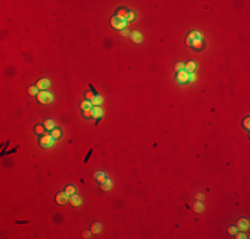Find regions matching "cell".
<instances>
[{
	"label": "cell",
	"mask_w": 250,
	"mask_h": 239,
	"mask_svg": "<svg viewBox=\"0 0 250 239\" xmlns=\"http://www.w3.org/2000/svg\"><path fill=\"white\" fill-rule=\"evenodd\" d=\"M111 25L115 29H118V31H122V29H125L126 28V25H128V21L125 20V19H121L120 16H113V18L111 19Z\"/></svg>",
	"instance_id": "1"
},
{
	"label": "cell",
	"mask_w": 250,
	"mask_h": 239,
	"mask_svg": "<svg viewBox=\"0 0 250 239\" xmlns=\"http://www.w3.org/2000/svg\"><path fill=\"white\" fill-rule=\"evenodd\" d=\"M52 100H53L52 93H49L47 90H40V92H39V94H37L39 102H41V104H49Z\"/></svg>",
	"instance_id": "2"
},
{
	"label": "cell",
	"mask_w": 250,
	"mask_h": 239,
	"mask_svg": "<svg viewBox=\"0 0 250 239\" xmlns=\"http://www.w3.org/2000/svg\"><path fill=\"white\" fill-rule=\"evenodd\" d=\"M39 144H40L43 148H52V146L55 145V138L52 137V134H45L40 138Z\"/></svg>",
	"instance_id": "3"
},
{
	"label": "cell",
	"mask_w": 250,
	"mask_h": 239,
	"mask_svg": "<svg viewBox=\"0 0 250 239\" xmlns=\"http://www.w3.org/2000/svg\"><path fill=\"white\" fill-rule=\"evenodd\" d=\"M68 201H69V195L67 194L65 191L59 193V194L56 195V202H57V204H65Z\"/></svg>",
	"instance_id": "4"
},
{
	"label": "cell",
	"mask_w": 250,
	"mask_h": 239,
	"mask_svg": "<svg viewBox=\"0 0 250 239\" xmlns=\"http://www.w3.org/2000/svg\"><path fill=\"white\" fill-rule=\"evenodd\" d=\"M103 114H104V112L100 106H92V109H90V117L92 118H101Z\"/></svg>",
	"instance_id": "5"
},
{
	"label": "cell",
	"mask_w": 250,
	"mask_h": 239,
	"mask_svg": "<svg viewBox=\"0 0 250 239\" xmlns=\"http://www.w3.org/2000/svg\"><path fill=\"white\" fill-rule=\"evenodd\" d=\"M196 39H202L201 33H200V32H197V31L190 32V33L187 35V37H186V44L190 47V45H192V41H193V40H196Z\"/></svg>",
	"instance_id": "6"
},
{
	"label": "cell",
	"mask_w": 250,
	"mask_h": 239,
	"mask_svg": "<svg viewBox=\"0 0 250 239\" xmlns=\"http://www.w3.org/2000/svg\"><path fill=\"white\" fill-rule=\"evenodd\" d=\"M236 227H237V230H240V231H245V230L249 229V221H247V219H245V218L240 219Z\"/></svg>",
	"instance_id": "7"
},
{
	"label": "cell",
	"mask_w": 250,
	"mask_h": 239,
	"mask_svg": "<svg viewBox=\"0 0 250 239\" xmlns=\"http://www.w3.org/2000/svg\"><path fill=\"white\" fill-rule=\"evenodd\" d=\"M187 79H189V73H187V72H185V70L177 72V81H178L180 84L187 83Z\"/></svg>",
	"instance_id": "8"
},
{
	"label": "cell",
	"mask_w": 250,
	"mask_h": 239,
	"mask_svg": "<svg viewBox=\"0 0 250 239\" xmlns=\"http://www.w3.org/2000/svg\"><path fill=\"white\" fill-rule=\"evenodd\" d=\"M49 80L48 79H40L36 84V87L39 88V90H45L47 88H49Z\"/></svg>",
	"instance_id": "9"
},
{
	"label": "cell",
	"mask_w": 250,
	"mask_h": 239,
	"mask_svg": "<svg viewBox=\"0 0 250 239\" xmlns=\"http://www.w3.org/2000/svg\"><path fill=\"white\" fill-rule=\"evenodd\" d=\"M129 36H130V39H132V41L136 43V44H139V43L143 41V36H141V33L137 31H133L129 33Z\"/></svg>",
	"instance_id": "10"
},
{
	"label": "cell",
	"mask_w": 250,
	"mask_h": 239,
	"mask_svg": "<svg viewBox=\"0 0 250 239\" xmlns=\"http://www.w3.org/2000/svg\"><path fill=\"white\" fill-rule=\"evenodd\" d=\"M69 203L72 204V206H80V204H81L80 195H77V194L71 195V197H69Z\"/></svg>",
	"instance_id": "11"
},
{
	"label": "cell",
	"mask_w": 250,
	"mask_h": 239,
	"mask_svg": "<svg viewBox=\"0 0 250 239\" xmlns=\"http://www.w3.org/2000/svg\"><path fill=\"white\" fill-rule=\"evenodd\" d=\"M196 68H197V64H196L194 61H189V62H186L185 64V72H187V73H193L196 70Z\"/></svg>",
	"instance_id": "12"
},
{
	"label": "cell",
	"mask_w": 250,
	"mask_h": 239,
	"mask_svg": "<svg viewBox=\"0 0 250 239\" xmlns=\"http://www.w3.org/2000/svg\"><path fill=\"white\" fill-rule=\"evenodd\" d=\"M92 106H93V105H92V102H90L89 100H85L80 104V108H81V110L83 112H90Z\"/></svg>",
	"instance_id": "13"
},
{
	"label": "cell",
	"mask_w": 250,
	"mask_h": 239,
	"mask_svg": "<svg viewBox=\"0 0 250 239\" xmlns=\"http://www.w3.org/2000/svg\"><path fill=\"white\" fill-rule=\"evenodd\" d=\"M94 179L97 181L99 183H103V182L107 179V177H105V173H104V171H96V173H94Z\"/></svg>",
	"instance_id": "14"
},
{
	"label": "cell",
	"mask_w": 250,
	"mask_h": 239,
	"mask_svg": "<svg viewBox=\"0 0 250 239\" xmlns=\"http://www.w3.org/2000/svg\"><path fill=\"white\" fill-rule=\"evenodd\" d=\"M44 128H45V130H53V129H55V122H53L52 118H49V120H45Z\"/></svg>",
	"instance_id": "15"
},
{
	"label": "cell",
	"mask_w": 250,
	"mask_h": 239,
	"mask_svg": "<svg viewBox=\"0 0 250 239\" xmlns=\"http://www.w3.org/2000/svg\"><path fill=\"white\" fill-rule=\"evenodd\" d=\"M193 210H194V213H201L202 210H204V204H202L201 201H196L194 204H193Z\"/></svg>",
	"instance_id": "16"
},
{
	"label": "cell",
	"mask_w": 250,
	"mask_h": 239,
	"mask_svg": "<svg viewBox=\"0 0 250 239\" xmlns=\"http://www.w3.org/2000/svg\"><path fill=\"white\" fill-rule=\"evenodd\" d=\"M101 223H99V222H94L93 225H92V227H90V231H92V234H99V232L101 231Z\"/></svg>",
	"instance_id": "17"
},
{
	"label": "cell",
	"mask_w": 250,
	"mask_h": 239,
	"mask_svg": "<svg viewBox=\"0 0 250 239\" xmlns=\"http://www.w3.org/2000/svg\"><path fill=\"white\" fill-rule=\"evenodd\" d=\"M90 102H92V105H93V106H99V105L103 102V97H101L100 94H94L93 100L90 101Z\"/></svg>",
	"instance_id": "18"
},
{
	"label": "cell",
	"mask_w": 250,
	"mask_h": 239,
	"mask_svg": "<svg viewBox=\"0 0 250 239\" xmlns=\"http://www.w3.org/2000/svg\"><path fill=\"white\" fill-rule=\"evenodd\" d=\"M100 186H101V189H103V190H109V189L112 187V181L109 179V178H107L103 183H100Z\"/></svg>",
	"instance_id": "19"
},
{
	"label": "cell",
	"mask_w": 250,
	"mask_h": 239,
	"mask_svg": "<svg viewBox=\"0 0 250 239\" xmlns=\"http://www.w3.org/2000/svg\"><path fill=\"white\" fill-rule=\"evenodd\" d=\"M65 193L68 195H73V194H76V187L73 186V185H69V186H67V189H65Z\"/></svg>",
	"instance_id": "20"
},
{
	"label": "cell",
	"mask_w": 250,
	"mask_h": 239,
	"mask_svg": "<svg viewBox=\"0 0 250 239\" xmlns=\"http://www.w3.org/2000/svg\"><path fill=\"white\" fill-rule=\"evenodd\" d=\"M51 134H52V137L55 139H57V138H60L61 137V130L60 129H53V130H51Z\"/></svg>",
	"instance_id": "21"
},
{
	"label": "cell",
	"mask_w": 250,
	"mask_h": 239,
	"mask_svg": "<svg viewBox=\"0 0 250 239\" xmlns=\"http://www.w3.org/2000/svg\"><path fill=\"white\" fill-rule=\"evenodd\" d=\"M39 92H40V90H39L37 87H29L28 88V93L31 94V96H37Z\"/></svg>",
	"instance_id": "22"
},
{
	"label": "cell",
	"mask_w": 250,
	"mask_h": 239,
	"mask_svg": "<svg viewBox=\"0 0 250 239\" xmlns=\"http://www.w3.org/2000/svg\"><path fill=\"white\" fill-rule=\"evenodd\" d=\"M35 132L37 133V134H41V133H44L45 132L44 125H36V126H35Z\"/></svg>",
	"instance_id": "23"
},
{
	"label": "cell",
	"mask_w": 250,
	"mask_h": 239,
	"mask_svg": "<svg viewBox=\"0 0 250 239\" xmlns=\"http://www.w3.org/2000/svg\"><path fill=\"white\" fill-rule=\"evenodd\" d=\"M174 69L177 70V72L184 70L185 69V64H184V62H177V64H176V66H174Z\"/></svg>",
	"instance_id": "24"
},
{
	"label": "cell",
	"mask_w": 250,
	"mask_h": 239,
	"mask_svg": "<svg viewBox=\"0 0 250 239\" xmlns=\"http://www.w3.org/2000/svg\"><path fill=\"white\" fill-rule=\"evenodd\" d=\"M228 232H229L230 235H234V234L237 232V227L236 226H230L229 229H228Z\"/></svg>",
	"instance_id": "25"
},
{
	"label": "cell",
	"mask_w": 250,
	"mask_h": 239,
	"mask_svg": "<svg viewBox=\"0 0 250 239\" xmlns=\"http://www.w3.org/2000/svg\"><path fill=\"white\" fill-rule=\"evenodd\" d=\"M234 235H236V238H237V239H246V238H247V236L245 235L243 232H236Z\"/></svg>",
	"instance_id": "26"
},
{
	"label": "cell",
	"mask_w": 250,
	"mask_h": 239,
	"mask_svg": "<svg viewBox=\"0 0 250 239\" xmlns=\"http://www.w3.org/2000/svg\"><path fill=\"white\" fill-rule=\"evenodd\" d=\"M85 97H87V98H88V100H89V101H92V100H93V97H94V94L92 93V92H90V90H88L87 93H85Z\"/></svg>",
	"instance_id": "27"
},
{
	"label": "cell",
	"mask_w": 250,
	"mask_h": 239,
	"mask_svg": "<svg viewBox=\"0 0 250 239\" xmlns=\"http://www.w3.org/2000/svg\"><path fill=\"white\" fill-rule=\"evenodd\" d=\"M135 16H136V14H135V12H129V14H128V19H126V21H132L133 19H135Z\"/></svg>",
	"instance_id": "28"
},
{
	"label": "cell",
	"mask_w": 250,
	"mask_h": 239,
	"mask_svg": "<svg viewBox=\"0 0 250 239\" xmlns=\"http://www.w3.org/2000/svg\"><path fill=\"white\" fill-rule=\"evenodd\" d=\"M120 33H121L122 36H128V35H129V31H128V29H126V28H125V29H122V31H120Z\"/></svg>",
	"instance_id": "29"
},
{
	"label": "cell",
	"mask_w": 250,
	"mask_h": 239,
	"mask_svg": "<svg viewBox=\"0 0 250 239\" xmlns=\"http://www.w3.org/2000/svg\"><path fill=\"white\" fill-rule=\"evenodd\" d=\"M92 236V231H85L84 232V238H90Z\"/></svg>",
	"instance_id": "30"
},
{
	"label": "cell",
	"mask_w": 250,
	"mask_h": 239,
	"mask_svg": "<svg viewBox=\"0 0 250 239\" xmlns=\"http://www.w3.org/2000/svg\"><path fill=\"white\" fill-rule=\"evenodd\" d=\"M196 76L193 74V73H189V79H187V81H194Z\"/></svg>",
	"instance_id": "31"
},
{
	"label": "cell",
	"mask_w": 250,
	"mask_h": 239,
	"mask_svg": "<svg viewBox=\"0 0 250 239\" xmlns=\"http://www.w3.org/2000/svg\"><path fill=\"white\" fill-rule=\"evenodd\" d=\"M245 128L249 129V118H246V120H245Z\"/></svg>",
	"instance_id": "32"
},
{
	"label": "cell",
	"mask_w": 250,
	"mask_h": 239,
	"mask_svg": "<svg viewBox=\"0 0 250 239\" xmlns=\"http://www.w3.org/2000/svg\"><path fill=\"white\" fill-rule=\"evenodd\" d=\"M202 199V194L200 193V194H197V201H201Z\"/></svg>",
	"instance_id": "33"
}]
</instances>
